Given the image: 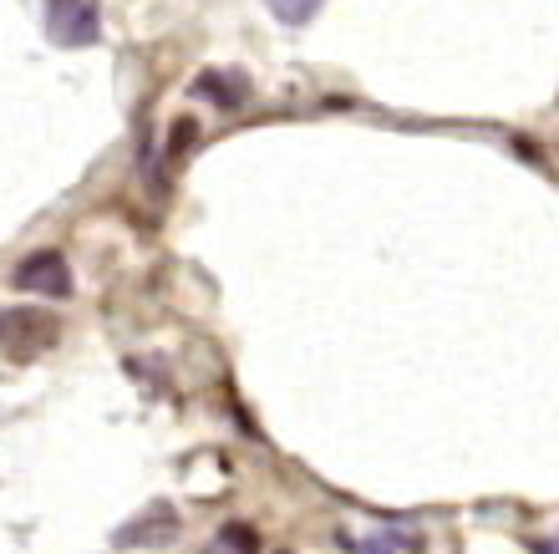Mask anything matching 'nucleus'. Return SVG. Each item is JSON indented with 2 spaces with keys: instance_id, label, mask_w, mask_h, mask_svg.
<instances>
[{
  "instance_id": "nucleus-1",
  "label": "nucleus",
  "mask_w": 559,
  "mask_h": 554,
  "mask_svg": "<svg viewBox=\"0 0 559 554\" xmlns=\"http://www.w3.org/2000/svg\"><path fill=\"white\" fill-rule=\"evenodd\" d=\"M61 341V326L57 316H46V310H5L0 316V346L5 356L15 362H36L41 351H51Z\"/></svg>"
},
{
  "instance_id": "nucleus-2",
  "label": "nucleus",
  "mask_w": 559,
  "mask_h": 554,
  "mask_svg": "<svg viewBox=\"0 0 559 554\" xmlns=\"http://www.w3.org/2000/svg\"><path fill=\"white\" fill-rule=\"evenodd\" d=\"M46 36H51V46H67V51L97 46V36H103L97 0H46Z\"/></svg>"
},
{
  "instance_id": "nucleus-3",
  "label": "nucleus",
  "mask_w": 559,
  "mask_h": 554,
  "mask_svg": "<svg viewBox=\"0 0 559 554\" xmlns=\"http://www.w3.org/2000/svg\"><path fill=\"white\" fill-rule=\"evenodd\" d=\"M11 285L26 295H46V300H67V295H72V264H67V255H57V249H36V255L21 260Z\"/></svg>"
},
{
  "instance_id": "nucleus-4",
  "label": "nucleus",
  "mask_w": 559,
  "mask_h": 554,
  "mask_svg": "<svg viewBox=\"0 0 559 554\" xmlns=\"http://www.w3.org/2000/svg\"><path fill=\"white\" fill-rule=\"evenodd\" d=\"M178 534V514L174 509H147L143 519H133V524H122L118 534H112V544L118 550H163V544H174Z\"/></svg>"
},
{
  "instance_id": "nucleus-5",
  "label": "nucleus",
  "mask_w": 559,
  "mask_h": 554,
  "mask_svg": "<svg viewBox=\"0 0 559 554\" xmlns=\"http://www.w3.org/2000/svg\"><path fill=\"white\" fill-rule=\"evenodd\" d=\"M193 97H209L219 113H239V107H245V76H235V72L193 76Z\"/></svg>"
},
{
  "instance_id": "nucleus-6",
  "label": "nucleus",
  "mask_w": 559,
  "mask_h": 554,
  "mask_svg": "<svg viewBox=\"0 0 559 554\" xmlns=\"http://www.w3.org/2000/svg\"><path fill=\"white\" fill-rule=\"evenodd\" d=\"M265 5L275 11V21H285V26H310L325 0H265Z\"/></svg>"
},
{
  "instance_id": "nucleus-7",
  "label": "nucleus",
  "mask_w": 559,
  "mask_h": 554,
  "mask_svg": "<svg viewBox=\"0 0 559 554\" xmlns=\"http://www.w3.org/2000/svg\"><path fill=\"white\" fill-rule=\"evenodd\" d=\"M361 550H417V534H407V529H382V534H367V540H356Z\"/></svg>"
},
{
  "instance_id": "nucleus-8",
  "label": "nucleus",
  "mask_w": 559,
  "mask_h": 554,
  "mask_svg": "<svg viewBox=\"0 0 559 554\" xmlns=\"http://www.w3.org/2000/svg\"><path fill=\"white\" fill-rule=\"evenodd\" d=\"M219 544H235V550H260V534H254V529H245V524H229L219 534Z\"/></svg>"
},
{
  "instance_id": "nucleus-9",
  "label": "nucleus",
  "mask_w": 559,
  "mask_h": 554,
  "mask_svg": "<svg viewBox=\"0 0 559 554\" xmlns=\"http://www.w3.org/2000/svg\"><path fill=\"white\" fill-rule=\"evenodd\" d=\"M168 143H174V148H168L174 158H183V153H189V148H183V143H193V122H189V117H183V122L174 128V138H168Z\"/></svg>"
},
{
  "instance_id": "nucleus-10",
  "label": "nucleus",
  "mask_w": 559,
  "mask_h": 554,
  "mask_svg": "<svg viewBox=\"0 0 559 554\" xmlns=\"http://www.w3.org/2000/svg\"><path fill=\"white\" fill-rule=\"evenodd\" d=\"M549 550H559V540H555V544H549Z\"/></svg>"
}]
</instances>
